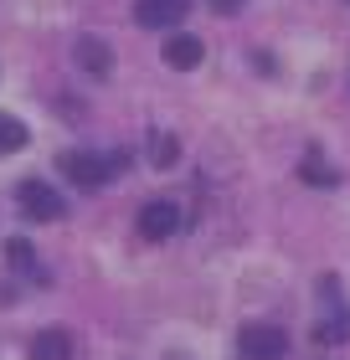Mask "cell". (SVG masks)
Returning a JSON list of instances; mask_svg holds the SVG:
<instances>
[{
	"label": "cell",
	"mask_w": 350,
	"mask_h": 360,
	"mask_svg": "<svg viewBox=\"0 0 350 360\" xmlns=\"http://www.w3.org/2000/svg\"><path fill=\"white\" fill-rule=\"evenodd\" d=\"M124 170H129V150H108V155H98V150H73V155H62V175H68L73 186H82V191L108 186V180H119Z\"/></svg>",
	"instance_id": "cell-1"
},
{
	"label": "cell",
	"mask_w": 350,
	"mask_h": 360,
	"mask_svg": "<svg viewBox=\"0 0 350 360\" xmlns=\"http://www.w3.org/2000/svg\"><path fill=\"white\" fill-rule=\"evenodd\" d=\"M237 350H242V360H283L289 355V335L278 324H242Z\"/></svg>",
	"instance_id": "cell-2"
},
{
	"label": "cell",
	"mask_w": 350,
	"mask_h": 360,
	"mask_svg": "<svg viewBox=\"0 0 350 360\" xmlns=\"http://www.w3.org/2000/svg\"><path fill=\"white\" fill-rule=\"evenodd\" d=\"M15 201H21V211L31 221H57L62 211H68L57 186H46V180H21V186H15Z\"/></svg>",
	"instance_id": "cell-3"
},
{
	"label": "cell",
	"mask_w": 350,
	"mask_h": 360,
	"mask_svg": "<svg viewBox=\"0 0 350 360\" xmlns=\"http://www.w3.org/2000/svg\"><path fill=\"white\" fill-rule=\"evenodd\" d=\"M175 232H180V206L175 201H149V206H139V237L165 242V237H175Z\"/></svg>",
	"instance_id": "cell-4"
},
{
	"label": "cell",
	"mask_w": 350,
	"mask_h": 360,
	"mask_svg": "<svg viewBox=\"0 0 350 360\" xmlns=\"http://www.w3.org/2000/svg\"><path fill=\"white\" fill-rule=\"evenodd\" d=\"M186 11H191V0H135V21L139 26H155V31L175 26Z\"/></svg>",
	"instance_id": "cell-5"
},
{
	"label": "cell",
	"mask_w": 350,
	"mask_h": 360,
	"mask_svg": "<svg viewBox=\"0 0 350 360\" xmlns=\"http://www.w3.org/2000/svg\"><path fill=\"white\" fill-rule=\"evenodd\" d=\"M73 57H77V68L88 72V77H108V72H113V52H108L104 37H77Z\"/></svg>",
	"instance_id": "cell-6"
},
{
	"label": "cell",
	"mask_w": 350,
	"mask_h": 360,
	"mask_svg": "<svg viewBox=\"0 0 350 360\" xmlns=\"http://www.w3.org/2000/svg\"><path fill=\"white\" fill-rule=\"evenodd\" d=\"M165 62H170L175 72H191L196 62H201V37H191V31H170V41H165Z\"/></svg>",
	"instance_id": "cell-7"
},
{
	"label": "cell",
	"mask_w": 350,
	"mask_h": 360,
	"mask_svg": "<svg viewBox=\"0 0 350 360\" xmlns=\"http://www.w3.org/2000/svg\"><path fill=\"white\" fill-rule=\"evenodd\" d=\"M31 360H73V335L68 330H42L31 340Z\"/></svg>",
	"instance_id": "cell-8"
},
{
	"label": "cell",
	"mask_w": 350,
	"mask_h": 360,
	"mask_svg": "<svg viewBox=\"0 0 350 360\" xmlns=\"http://www.w3.org/2000/svg\"><path fill=\"white\" fill-rule=\"evenodd\" d=\"M26 124L21 119H11V113H0V155H11V150H26Z\"/></svg>",
	"instance_id": "cell-9"
},
{
	"label": "cell",
	"mask_w": 350,
	"mask_h": 360,
	"mask_svg": "<svg viewBox=\"0 0 350 360\" xmlns=\"http://www.w3.org/2000/svg\"><path fill=\"white\" fill-rule=\"evenodd\" d=\"M320 340H325V345H340V340H350V309H335V314L320 324Z\"/></svg>",
	"instance_id": "cell-10"
},
{
	"label": "cell",
	"mask_w": 350,
	"mask_h": 360,
	"mask_svg": "<svg viewBox=\"0 0 350 360\" xmlns=\"http://www.w3.org/2000/svg\"><path fill=\"white\" fill-rule=\"evenodd\" d=\"M299 175H304V180H309V186H335V170H330V165H325V160H320V155H309V160H304V165H299Z\"/></svg>",
	"instance_id": "cell-11"
},
{
	"label": "cell",
	"mask_w": 350,
	"mask_h": 360,
	"mask_svg": "<svg viewBox=\"0 0 350 360\" xmlns=\"http://www.w3.org/2000/svg\"><path fill=\"white\" fill-rule=\"evenodd\" d=\"M155 160H160V170H170V160H175V139H155Z\"/></svg>",
	"instance_id": "cell-12"
},
{
	"label": "cell",
	"mask_w": 350,
	"mask_h": 360,
	"mask_svg": "<svg viewBox=\"0 0 350 360\" xmlns=\"http://www.w3.org/2000/svg\"><path fill=\"white\" fill-rule=\"evenodd\" d=\"M211 6H216V15H232V11L242 6V0H211Z\"/></svg>",
	"instance_id": "cell-13"
}]
</instances>
